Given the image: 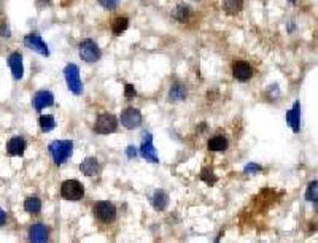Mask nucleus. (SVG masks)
<instances>
[{"label": "nucleus", "mask_w": 318, "mask_h": 243, "mask_svg": "<svg viewBox=\"0 0 318 243\" xmlns=\"http://www.w3.org/2000/svg\"><path fill=\"white\" fill-rule=\"evenodd\" d=\"M49 153H51L53 161L57 165H61L72 156L73 143L70 140H54L49 143Z\"/></svg>", "instance_id": "f257e3e1"}, {"label": "nucleus", "mask_w": 318, "mask_h": 243, "mask_svg": "<svg viewBox=\"0 0 318 243\" xmlns=\"http://www.w3.org/2000/svg\"><path fill=\"white\" fill-rule=\"evenodd\" d=\"M64 77L67 81V88H69L75 96H80L83 92V83L80 78V70L75 64H69L64 69Z\"/></svg>", "instance_id": "f03ea898"}, {"label": "nucleus", "mask_w": 318, "mask_h": 243, "mask_svg": "<svg viewBox=\"0 0 318 243\" xmlns=\"http://www.w3.org/2000/svg\"><path fill=\"white\" fill-rule=\"evenodd\" d=\"M61 196L65 200H80L85 196V188L78 180H65L61 186Z\"/></svg>", "instance_id": "7ed1b4c3"}, {"label": "nucleus", "mask_w": 318, "mask_h": 243, "mask_svg": "<svg viewBox=\"0 0 318 243\" xmlns=\"http://www.w3.org/2000/svg\"><path fill=\"white\" fill-rule=\"evenodd\" d=\"M116 129H118V121H116L113 115L102 113L97 116L96 124H94V130L97 133H100V135H108V133L115 132Z\"/></svg>", "instance_id": "20e7f679"}, {"label": "nucleus", "mask_w": 318, "mask_h": 243, "mask_svg": "<svg viewBox=\"0 0 318 243\" xmlns=\"http://www.w3.org/2000/svg\"><path fill=\"white\" fill-rule=\"evenodd\" d=\"M94 213H96L97 220L104 224H110L116 220V208L112 202H107V200L96 204Z\"/></svg>", "instance_id": "39448f33"}, {"label": "nucleus", "mask_w": 318, "mask_h": 243, "mask_svg": "<svg viewBox=\"0 0 318 243\" xmlns=\"http://www.w3.org/2000/svg\"><path fill=\"white\" fill-rule=\"evenodd\" d=\"M78 51H80L81 59L86 61V62H96V61L100 59V49H99V46L96 45V41L89 40V38L81 41Z\"/></svg>", "instance_id": "423d86ee"}, {"label": "nucleus", "mask_w": 318, "mask_h": 243, "mask_svg": "<svg viewBox=\"0 0 318 243\" xmlns=\"http://www.w3.org/2000/svg\"><path fill=\"white\" fill-rule=\"evenodd\" d=\"M121 124L124 125L126 129H137L140 127L142 124V115L137 108L134 107H128L126 110L121 113Z\"/></svg>", "instance_id": "0eeeda50"}, {"label": "nucleus", "mask_w": 318, "mask_h": 243, "mask_svg": "<svg viewBox=\"0 0 318 243\" xmlns=\"http://www.w3.org/2000/svg\"><path fill=\"white\" fill-rule=\"evenodd\" d=\"M140 154H142V157H144V159H147L148 162H153V164L159 162V157H158L156 149L153 146L152 133H145L144 141H142V146H140Z\"/></svg>", "instance_id": "6e6552de"}, {"label": "nucleus", "mask_w": 318, "mask_h": 243, "mask_svg": "<svg viewBox=\"0 0 318 243\" xmlns=\"http://www.w3.org/2000/svg\"><path fill=\"white\" fill-rule=\"evenodd\" d=\"M24 45H26L27 48H30V49H33V51L43 54V56L49 54V49H48L46 43L40 38L38 33H29V35L24 37Z\"/></svg>", "instance_id": "1a4fd4ad"}, {"label": "nucleus", "mask_w": 318, "mask_h": 243, "mask_svg": "<svg viewBox=\"0 0 318 243\" xmlns=\"http://www.w3.org/2000/svg\"><path fill=\"white\" fill-rule=\"evenodd\" d=\"M232 75H234V78L239 80V81H247V80L252 78V75H253L252 65H250L248 62H245V61L234 62V65H232Z\"/></svg>", "instance_id": "9d476101"}, {"label": "nucleus", "mask_w": 318, "mask_h": 243, "mask_svg": "<svg viewBox=\"0 0 318 243\" xmlns=\"http://www.w3.org/2000/svg\"><path fill=\"white\" fill-rule=\"evenodd\" d=\"M8 65H10L13 78L14 80H21L24 75V65H22V56L21 53H11L10 57H8Z\"/></svg>", "instance_id": "9b49d317"}, {"label": "nucleus", "mask_w": 318, "mask_h": 243, "mask_svg": "<svg viewBox=\"0 0 318 243\" xmlns=\"http://www.w3.org/2000/svg\"><path fill=\"white\" fill-rule=\"evenodd\" d=\"M54 104V97L49 91H40L33 97V108H35L37 112L43 110L46 107H51Z\"/></svg>", "instance_id": "f8f14e48"}, {"label": "nucleus", "mask_w": 318, "mask_h": 243, "mask_svg": "<svg viewBox=\"0 0 318 243\" xmlns=\"http://www.w3.org/2000/svg\"><path fill=\"white\" fill-rule=\"evenodd\" d=\"M287 122L288 125L293 129V132H299L301 129V104L295 102V107L287 113Z\"/></svg>", "instance_id": "ddd939ff"}, {"label": "nucleus", "mask_w": 318, "mask_h": 243, "mask_svg": "<svg viewBox=\"0 0 318 243\" xmlns=\"http://www.w3.org/2000/svg\"><path fill=\"white\" fill-rule=\"evenodd\" d=\"M26 140L21 137H13L6 143V153L10 156H22L26 151Z\"/></svg>", "instance_id": "4468645a"}, {"label": "nucleus", "mask_w": 318, "mask_h": 243, "mask_svg": "<svg viewBox=\"0 0 318 243\" xmlns=\"http://www.w3.org/2000/svg\"><path fill=\"white\" fill-rule=\"evenodd\" d=\"M29 239L30 242H35V243H41V242H46L48 240V229L45 224L37 223L33 224L30 231H29Z\"/></svg>", "instance_id": "2eb2a0df"}, {"label": "nucleus", "mask_w": 318, "mask_h": 243, "mask_svg": "<svg viewBox=\"0 0 318 243\" xmlns=\"http://www.w3.org/2000/svg\"><path fill=\"white\" fill-rule=\"evenodd\" d=\"M80 170L83 175H86V177H94L100 172V165L97 162V159L94 157H86L85 161L80 164Z\"/></svg>", "instance_id": "dca6fc26"}, {"label": "nucleus", "mask_w": 318, "mask_h": 243, "mask_svg": "<svg viewBox=\"0 0 318 243\" xmlns=\"http://www.w3.org/2000/svg\"><path fill=\"white\" fill-rule=\"evenodd\" d=\"M186 94H188L186 88L183 86L181 83H175L169 89V100L170 102H180V100L186 99Z\"/></svg>", "instance_id": "f3484780"}, {"label": "nucleus", "mask_w": 318, "mask_h": 243, "mask_svg": "<svg viewBox=\"0 0 318 243\" xmlns=\"http://www.w3.org/2000/svg\"><path fill=\"white\" fill-rule=\"evenodd\" d=\"M152 204H153V207L156 208V210L161 212V210H164L167 205H169V196H167L164 191L158 189V191H155V194L152 197Z\"/></svg>", "instance_id": "a211bd4d"}, {"label": "nucleus", "mask_w": 318, "mask_h": 243, "mask_svg": "<svg viewBox=\"0 0 318 243\" xmlns=\"http://www.w3.org/2000/svg\"><path fill=\"white\" fill-rule=\"evenodd\" d=\"M208 149H210V151H218V153L226 151V149H228V140L221 135H216L208 140Z\"/></svg>", "instance_id": "6ab92c4d"}, {"label": "nucleus", "mask_w": 318, "mask_h": 243, "mask_svg": "<svg viewBox=\"0 0 318 243\" xmlns=\"http://www.w3.org/2000/svg\"><path fill=\"white\" fill-rule=\"evenodd\" d=\"M172 16L180 22H188L189 16H191V10L188 5H178V6H175V10L172 11Z\"/></svg>", "instance_id": "aec40b11"}, {"label": "nucleus", "mask_w": 318, "mask_h": 243, "mask_svg": "<svg viewBox=\"0 0 318 243\" xmlns=\"http://www.w3.org/2000/svg\"><path fill=\"white\" fill-rule=\"evenodd\" d=\"M242 6H244V0H224V3H223L224 11L231 16L237 14L242 10Z\"/></svg>", "instance_id": "412c9836"}, {"label": "nucleus", "mask_w": 318, "mask_h": 243, "mask_svg": "<svg viewBox=\"0 0 318 243\" xmlns=\"http://www.w3.org/2000/svg\"><path fill=\"white\" fill-rule=\"evenodd\" d=\"M129 27V21L124 16H120V18H115L112 22V30L115 35H121V33Z\"/></svg>", "instance_id": "4be33fe9"}, {"label": "nucleus", "mask_w": 318, "mask_h": 243, "mask_svg": "<svg viewBox=\"0 0 318 243\" xmlns=\"http://www.w3.org/2000/svg\"><path fill=\"white\" fill-rule=\"evenodd\" d=\"M38 124H40V129L43 130V132H51L54 127H56V121L51 115H43V116H40V120H38Z\"/></svg>", "instance_id": "5701e85b"}, {"label": "nucleus", "mask_w": 318, "mask_h": 243, "mask_svg": "<svg viewBox=\"0 0 318 243\" xmlns=\"http://www.w3.org/2000/svg\"><path fill=\"white\" fill-rule=\"evenodd\" d=\"M24 210L27 213H38L41 210V202L38 197H29L24 202Z\"/></svg>", "instance_id": "b1692460"}, {"label": "nucleus", "mask_w": 318, "mask_h": 243, "mask_svg": "<svg viewBox=\"0 0 318 243\" xmlns=\"http://www.w3.org/2000/svg\"><path fill=\"white\" fill-rule=\"evenodd\" d=\"M306 199L312 200V202H315V200L318 199V181H311V183H309L307 191H306Z\"/></svg>", "instance_id": "393cba45"}, {"label": "nucleus", "mask_w": 318, "mask_h": 243, "mask_svg": "<svg viewBox=\"0 0 318 243\" xmlns=\"http://www.w3.org/2000/svg\"><path fill=\"white\" fill-rule=\"evenodd\" d=\"M200 180L205 181L207 184H210V186H212L213 183L218 181V178H216V175H215L212 170H204L202 173H200Z\"/></svg>", "instance_id": "a878e982"}, {"label": "nucleus", "mask_w": 318, "mask_h": 243, "mask_svg": "<svg viewBox=\"0 0 318 243\" xmlns=\"http://www.w3.org/2000/svg\"><path fill=\"white\" fill-rule=\"evenodd\" d=\"M99 3L102 5L105 10H115V8L118 6L120 0H99Z\"/></svg>", "instance_id": "bb28decb"}, {"label": "nucleus", "mask_w": 318, "mask_h": 243, "mask_svg": "<svg viewBox=\"0 0 318 243\" xmlns=\"http://www.w3.org/2000/svg\"><path fill=\"white\" fill-rule=\"evenodd\" d=\"M245 173H258V172H263V167L261 165H258V164H253V162H250L245 165V169H244Z\"/></svg>", "instance_id": "cd10ccee"}, {"label": "nucleus", "mask_w": 318, "mask_h": 243, "mask_svg": "<svg viewBox=\"0 0 318 243\" xmlns=\"http://www.w3.org/2000/svg\"><path fill=\"white\" fill-rule=\"evenodd\" d=\"M124 96H126L128 99L136 97V96H137V91H136V88H134L132 85H126V86H124Z\"/></svg>", "instance_id": "c85d7f7f"}, {"label": "nucleus", "mask_w": 318, "mask_h": 243, "mask_svg": "<svg viewBox=\"0 0 318 243\" xmlns=\"http://www.w3.org/2000/svg\"><path fill=\"white\" fill-rule=\"evenodd\" d=\"M126 154H128V157L129 159H134L137 156V149L134 148V146H128V151H126Z\"/></svg>", "instance_id": "c756f323"}, {"label": "nucleus", "mask_w": 318, "mask_h": 243, "mask_svg": "<svg viewBox=\"0 0 318 243\" xmlns=\"http://www.w3.org/2000/svg\"><path fill=\"white\" fill-rule=\"evenodd\" d=\"M0 35H2V37H10V32H8V27H6L5 22L2 24V32H0Z\"/></svg>", "instance_id": "7c9ffc66"}, {"label": "nucleus", "mask_w": 318, "mask_h": 243, "mask_svg": "<svg viewBox=\"0 0 318 243\" xmlns=\"http://www.w3.org/2000/svg\"><path fill=\"white\" fill-rule=\"evenodd\" d=\"M5 212L3 210H0V228H2V226H3V223H5Z\"/></svg>", "instance_id": "2f4dec72"}, {"label": "nucleus", "mask_w": 318, "mask_h": 243, "mask_svg": "<svg viewBox=\"0 0 318 243\" xmlns=\"http://www.w3.org/2000/svg\"><path fill=\"white\" fill-rule=\"evenodd\" d=\"M315 210H317V212H318V199H317V200H315Z\"/></svg>", "instance_id": "473e14b6"}, {"label": "nucleus", "mask_w": 318, "mask_h": 243, "mask_svg": "<svg viewBox=\"0 0 318 243\" xmlns=\"http://www.w3.org/2000/svg\"><path fill=\"white\" fill-rule=\"evenodd\" d=\"M290 2H295V0H290Z\"/></svg>", "instance_id": "72a5a7b5"}]
</instances>
